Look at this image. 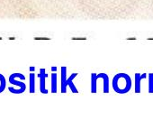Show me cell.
<instances>
[{"label": "cell", "mask_w": 153, "mask_h": 139, "mask_svg": "<svg viewBox=\"0 0 153 139\" xmlns=\"http://www.w3.org/2000/svg\"><path fill=\"white\" fill-rule=\"evenodd\" d=\"M34 70H35V68H34V67H33V66H32V67H30V71H31V72H34Z\"/></svg>", "instance_id": "obj_13"}, {"label": "cell", "mask_w": 153, "mask_h": 139, "mask_svg": "<svg viewBox=\"0 0 153 139\" xmlns=\"http://www.w3.org/2000/svg\"><path fill=\"white\" fill-rule=\"evenodd\" d=\"M99 74H96V73H92L91 74V92L92 93H97V80L99 79Z\"/></svg>", "instance_id": "obj_8"}, {"label": "cell", "mask_w": 153, "mask_h": 139, "mask_svg": "<svg viewBox=\"0 0 153 139\" xmlns=\"http://www.w3.org/2000/svg\"><path fill=\"white\" fill-rule=\"evenodd\" d=\"M17 77H20L23 81L25 80V77L22 73H20V72H15V73H13L12 75L9 76V82H10L11 84L16 85V86L17 87L16 94H22V93H24V92L25 91L26 85H25V83L23 82V81H16V79Z\"/></svg>", "instance_id": "obj_2"}, {"label": "cell", "mask_w": 153, "mask_h": 139, "mask_svg": "<svg viewBox=\"0 0 153 139\" xmlns=\"http://www.w3.org/2000/svg\"><path fill=\"white\" fill-rule=\"evenodd\" d=\"M29 79H30L29 91H30V93H34L35 92V74H34V72H31Z\"/></svg>", "instance_id": "obj_9"}, {"label": "cell", "mask_w": 153, "mask_h": 139, "mask_svg": "<svg viewBox=\"0 0 153 139\" xmlns=\"http://www.w3.org/2000/svg\"><path fill=\"white\" fill-rule=\"evenodd\" d=\"M149 93H153V73L149 74Z\"/></svg>", "instance_id": "obj_12"}, {"label": "cell", "mask_w": 153, "mask_h": 139, "mask_svg": "<svg viewBox=\"0 0 153 139\" xmlns=\"http://www.w3.org/2000/svg\"><path fill=\"white\" fill-rule=\"evenodd\" d=\"M47 74H46V71L45 69H41L40 70V72L38 74V77L40 79V91L42 93V94H48V90L46 89V86H45V80L47 78Z\"/></svg>", "instance_id": "obj_3"}, {"label": "cell", "mask_w": 153, "mask_h": 139, "mask_svg": "<svg viewBox=\"0 0 153 139\" xmlns=\"http://www.w3.org/2000/svg\"><path fill=\"white\" fill-rule=\"evenodd\" d=\"M61 93L67 92V67H61Z\"/></svg>", "instance_id": "obj_4"}, {"label": "cell", "mask_w": 153, "mask_h": 139, "mask_svg": "<svg viewBox=\"0 0 153 139\" xmlns=\"http://www.w3.org/2000/svg\"><path fill=\"white\" fill-rule=\"evenodd\" d=\"M146 73H135V93H140V83L141 81L146 78Z\"/></svg>", "instance_id": "obj_5"}, {"label": "cell", "mask_w": 153, "mask_h": 139, "mask_svg": "<svg viewBox=\"0 0 153 139\" xmlns=\"http://www.w3.org/2000/svg\"><path fill=\"white\" fill-rule=\"evenodd\" d=\"M78 76V73H73V74H71V76L69 77V78H68V80H67V86H69V88H70V90H71V91L73 92V93H79V90H76V86L74 85V83H73V80Z\"/></svg>", "instance_id": "obj_6"}, {"label": "cell", "mask_w": 153, "mask_h": 139, "mask_svg": "<svg viewBox=\"0 0 153 139\" xmlns=\"http://www.w3.org/2000/svg\"><path fill=\"white\" fill-rule=\"evenodd\" d=\"M51 70H52V71H53V72H56V70H57V68H56V67H52V68H51Z\"/></svg>", "instance_id": "obj_14"}, {"label": "cell", "mask_w": 153, "mask_h": 139, "mask_svg": "<svg viewBox=\"0 0 153 139\" xmlns=\"http://www.w3.org/2000/svg\"><path fill=\"white\" fill-rule=\"evenodd\" d=\"M7 86V81H6V78L3 74H0V93H2Z\"/></svg>", "instance_id": "obj_11"}, {"label": "cell", "mask_w": 153, "mask_h": 139, "mask_svg": "<svg viewBox=\"0 0 153 139\" xmlns=\"http://www.w3.org/2000/svg\"><path fill=\"white\" fill-rule=\"evenodd\" d=\"M51 92L57 93V73L53 72L51 74Z\"/></svg>", "instance_id": "obj_10"}, {"label": "cell", "mask_w": 153, "mask_h": 139, "mask_svg": "<svg viewBox=\"0 0 153 139\" xmlns=\"http://www.w3.org/2000/svg\"><path fill=\"white\" fill-rule=\"evenodd\" d=\"M100 78L103 80V86H104V93L109 92V77L105 73H100Z\"/></svg>", "instance_id": "obj_7"}, {"label": "cell", "mask_w": 153, "mask_h": 139, "mask_svg": "<svg viewBox=\"0 0 153 139\" xmlns=\"http://www.w3.org/2000/svg\"><path fill=\"white\" fill-rule=\"evenodd\" d=\"M113 89L118 94L128 93L131 88V77L126 73H118L113 79Z\"/></svg>", "instance_id": "obj_1"}]
</instances>
